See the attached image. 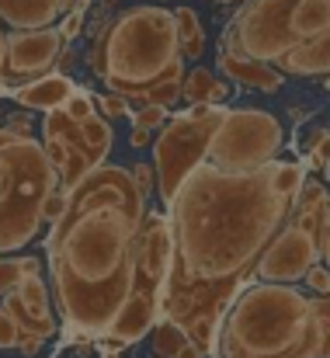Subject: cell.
I'll use <instances>...</instances> for the list:
<instances>
[{
	"mask_svg": "<svg viewBox=\"0 0 330 358\" xmlns=\"http://www.w3.org/2000/svg\"><path fill=\"white\" fill-rule=\"evenodd\" d=\"M282 122L264 108H226L209 139L206 164L220 171H254L268 160H278Z\"/></svg>",
	"mask_w": 330,
	"mask_h": 358,
	"instance_id": "8",
	"label": "cell"
},
{
	"mask_svg": "<svg viewBox=\"0 0 330 358\" xmlns=\"http://www.w3.org/2000/svg\"><path fill=\"white\" fill-rule=\"evenodd\" d=\"M167 115H171V112H167V108H157V105L132 108V112H129V119H132V143H136V146H143V143H146V136L167 122Z\"/></svg>",
	"mask_w": 330,
	"mask_h": 358,
	"instance_id": "21",
	"label": "cell"
},
{
	"mask_svg": "<svg viewBox=\"0 0 330 358\" xmlns=\"http://www.w3.org/2000/svg\"><path fill=\"white\" fill-rule=\"evenodd\" d=\"M3 129H7V132H14V136H28V122L24 119H10Z\"/></svg>",
	"mask_w": 330,
	"mask_h": 358,
	"instance_id": "29",
	"label": "cell"
},
{
	"mask_svg": "<svg viewBox=\"0 0 330 358\" xmlns=\"http://www.w3.org/2000/svg\"><path fill=\"white\" fill-rule=\"evenodd\" d=\"M216 3H222V0H216Z\"/></svg>",
	"mask_w": 330,
	"mask_h": 358,
	"instance_id": "32",
	"label": "cell"
},
{
	"mask_svg": "<svg viewBox=\"0 0 330 358\" xmlns=\"http://www.w3.org/2000/svg\"><path fill=\"white\" fill-rule=\"evenodd\" d=\"M63 35L56 24L49 28H21L3 35V63H0V98L52 73L63 56Z\"/></svg>",
	"mask_w": 330,
	"mask_h": 358,
	"instance_id": "9",
	"label": "cell"
},
{
	"mask_svg": "<svg viewBox=\"0 0 330 358\" xmlns=\"http://www.w3.org/2000/svg\"><path fill=\"white\" fill-rule=\"evenodd\" d=\"M289 223H296L303 234L313 237L317 261L327 264V254H330V206H327V185H324V181L306 178V181L299 185L296 202H292V213H289Z\"/></svg>",
	"mask_w": 330,
	"mask_h": 358,
	"instance_id": "13",
	"label": "cell"
},
{
	"mask_svg": "<svg viewBox=\"0 0 330 358\" xmlns=\"http://www.w3.org/2000/svg\"><path fill=\"white\" fill-rule=\"evenodd\" d=\"M59 188L42 143L0 125V254L24 250L42 230V202Z\"/></svg>",
	"mask_w": 330,
	"mask_h": 358,
	"instance_id": "5",
	"label": "cell"
},
{
	"mask_svg": "<svg viewBox=\"0 0 330 358\" xmlns=\"http://www.w3.org/2000/svg\"><path fill=\"white\" fill-rule=\"evenodd\" d=\"M150 206L129 167L101 164L66 192V209L49 223V275L59 317L105 341L136 282V243Z\"/></svg>",
	"mask_w": 330,
	"mask_h": 358,
	"instance_id": "2",
	"label": "cell"
},
{
	"mask_svg": "<svg viewBox=\"0 0 330 358\" xmlns=\"http://www.w3.org/2000/svg\"><path fill=\"white\" fill-rule=\"evenodd\" d=\"M181 101H188V105H226L229 101V84L220 80L213 70L195 66L192 73L181 77Z\"/></svg>",
	"mask_w": 330,
	"mask_h": 358,
	"instance_id": "18",
	"label": "cell"
},
{
	"mask_svg": "<svg viewBox=\"0 0 330 358\" xmlns=\"http://www.w3.org/2000/svg\"><path fill=\"white\" fill-rule=\"evenodd\" d=\"M129 174H132L136 188L150 199V188H153V167H150V164H136V171H129Z\"/></svg>",
	"mask_w": 330,
	"mask_h": 358,
	"instance_id": "28",
	"label": "cell"
},
{
	"mask_svg": "<svg viewBox=\"0 0 330 358\" xmlns=\"http://www.w3.org/2000/svg\"><path fill=\"white\" fill-rule=\"evenodd\" d=\"M77 0H0V21L14 31L56 24Z\"/></svg>",
	"mask_w": 330,
	"mask_h": 358,
	"instance_id": "16",
	"label": "cell"
},
{
	"mask_svg": "<svg viewBox=\"0 0 330 358\" xmlns=\"http://www.w3.org/2000/svg\"><path fill=\"white\" fill-rule=\"evenodd\" d=\"M174 358H206V355H202V352H199L195 345H185V348H181V352H178Z\"/></svg>",
	"mask_w": 330,
	"mask_h": 358,
	"instance_id": "30",
	"label": "cell"
},
{
	"mask_svg": "<svg viewBox=\"0 0 330 358\" xmlns=\"http://www.w3.org/2000/svg\"><path fill=\"white\" fill-rule=\"evenodd\" d=\"M63 209H66V192H49L45 195V202H42V223H56L59 216H63Z\"/></svg>",
	"mask_w": 330,
	"mask_h": 358,
	"instance_id": "26",
	"label": "cell"
},
{
	"mask_svg": "<svg viewBox=\"0 0 330 358\" xmlns=\"http://www.w3.org/2000/svg\"><path fill=\"white\" fill-rule=\"evenodd\" d=\"M226 105H192L185 112L167 115L160 125V136L153 143V181L160 192V202L171 206L181 181L206 160L209 139L220 125Z\"/></svg>",
	"mask_w": 330,
	"mask_h": 358,
	"instance_id": "7",
	"label": "cell"
},
{
	"mask_svg": "<svg viewBox=\"0 0 330 358\" xmlns=\"http://www.w3.org/2000/svg\"><path fill=\"white\" fill-rule=\"evenodd\" d=\"M213 348L220 358H327L330 299L254 282L226 306Z\"/></svg>",
	"mask_w": 330,
	"mask_h": 358,
	"instance_id": "4",
	"label": "cell"
},
{
	"mask_svg": "<svg viewBox=\"0 0 330 358\" xmlns=\"http://www.w3.org/2000/svg\"><path fill=\"white\" fill-rule=\"evenodd\" d=\"M0 310L14 320L17 327V352L35 358L42 352V345L56 334V317L49 306V289H45V275L42 264L31 268L0 303Z\"/></svg>",
	"mask_w": 330,
	"mask_h": 358,
	"instance_id": "10",
	"label": "cell"
},
{
	"mask_svg": "<svg viewBox=\"0 0 330 358\" xmlns=\"http://www.w3.org/2000/svg\"><path fill=\"white\" fill-rule=\"evenodd\" d=\"M94 108L105 112L101 119H125V115H129V105H125V98H118V94H101V98H94Z\"/></svg>",
	"mask_w": 330,
	"mask_h": 358,
	"instance_id": "25",
	"label": "cell"
},
{
	"mask_svg": "<svg viewBox=\"0 0 330 358\" xmlns=\"http://www.w3.org/2000/svg\"><path fill=\"white\" fill-rule=\"evenodd\" d=\"M38 264H42L38 257H10V254H3V257H0V299H3L31 268H38Z\"/></svg>",
	"mask_w": 330,
	"mask_h": 358,
	"instance_id": "22",
	"label": "cell"
},
{
	"mask_svg": "<svg viewBox=\"0 0 330 358\" xmlns=\"http://www.w3.org/2000/svg\"><path fill=\"white\" fill-rule=\"evenodd\" d=\"M220 70L226 73V80L247 87V91H261V94H275L285 77L271 66V63H257V59H247V56H233L229 49L220 45Z\"/></svg>",
	"mask_w": 330,
	"mask_h": 358,
	"instance_id": "15",
	"label": "cell"
},
{
	"mask_svg": "<svg viewBox=\"0 0 330 358\" xmlns=\"http://www.w3.org/2000/svg\"><path fill=\"white\" fill-rule=\"evenodd\" d=\"M7 348H17V327H14V320L0 310V352H7Z\"/></svg>",
	"mask_w": 330,
	"mask_h": 358,
	"instance_id": "27",
	"label": "cell"
},
{
	"mask_svg": "<svg viewBox=\"0 0 330 358\" xmlns=\"http://www.w3.org/2000/svg\"><path fill=\"white\" fill-rule=\"evenodd\" d=\"M42 136L49 143H59L66 153L80 157L91 171L101 167L111 153V125L101 115H91L87 122H70L59 108L49 112L42 122Z\"/></svg>",
	"mask_w": 330,
	"mask_h": 358,
	"instance_id": "12",
	"label": "cell"
},
{
	"mask_svg": "<svg viewBox=\"0 0 330 358\" xmlns=\"http://www.w3.org/2000/svg\"><path fill=\"white\" fill-rule=\"evenodd\" d=\"M77 91V84L66 77V73H59V70H52V73H45V77H38V80H31V84H24V87H17V91H10L7 98L10 101H17L21 108H28V112H56V108H63L66 105V98Z\"/></svg>",
	"mask_w": 330,
	"mask_h": 358,
	"instance_id": "14",
	"label": "cell"
},
{
	"mask_svg": "<svg viewBox=\"0 0 330 358\" xmlns=\"http://www.w3.org/2000/svg\"><path fill=\"white\" fill-rule=\"evenodd\" d=\"M174 31H178V49L181 59H202L206 52V28L192 7H174Z\"/></svg>",
	"mask_w": 330,
	"mask_h": 358,
	"instance_id": "19",
	"label": "cell"
},
{
	"mask_svg": "<svg viewBox=\"0 0 330 358\" xmlns=\"http://www.w3.org/2000/svg\"><path fill=\"white\" fill-rule=\"evenodd\" d=\"M320 35H330V0H243L222 28L220 45L233 56L275 63Z\"/></svg>",
	"mask_w": 330,
	"mask_h": 358,
	"instance_id": "6",
	"label": "cell"
},
{
	"mask_svg": "<svg viewBox=\"0 0 330 358\" xmlns=\"http://www.w3.org/2000/svg\"><path fill=\"white\" fill-rule=\"evenodd\" d=\"M303 181L306 167L296 160H268L254 171H220L202 160L167 206L171 264L160 317L178 324L206 358L226 306L289 223Z\"/></svg>",
	"mask_w": 330,
	"mask_h": 358,
	"instance_id": "1",
	"label": "cell"
},
{
	"mask_svg": "<svg viewBox=\"0 0 330 358\" xmlns=\"http://www.w3.org/2000/svg\"><path fill=\"white\" fill-rule=\"evenodd\" d=\"M185 345H192V341H188V334H185L178 324H171V320L160 317V320L150 327V352H153V355L174 358Z\"/></svg>",
	"mask_w": 330,
	"mask_h": 358,
	"instance_id": "20",
	"label": "cell"
},
{
	"mask_svg": "<svg viewBox=\"0 0 330 358\" xmlns=\"http://www.w3.org/2000/svg\"><path fill=\"white\" fill-rule=\"evenodd\" d=\"M153 358H160V355H153Z\"/></svg>",
	"mask_w": 330,
	"mask_h": 358,
	"instance_id": "33",
	"label": "cell"
},
{
	"mask_svg": "<svg viewBox=\"0 0 330 358\" xmlns=\"http://www.w3.org/2000/svg\"><path fill=\"white\" fill-rule=\"evenodd\" d=\"M303 282L310 285V296H327L330 292V271H327V264H313L306 275H303Z\"/></svg>",
	"mask_w": 330,
	"mask_h": 358,
	"instance_id": "24",
	"label": "cell"
},
{
	"mask_svg": "<svg viewBox=\"0 0 330 358\" xmlns=\"http://www.w3.org/2000/svg\"><path fill=\"white\" fill-rule=\"evenodd\" d=\"M59 112H63V115H66L70 122H87L91 115H98V108H94V94L77 87V91L66 98V105H63Z\"/></svg>",
	"mask_w": 330,
	"mask_h": 358,
	"instance_id": "23",
	"label": "cell"
},
{
	"mask_svg": "<svg viewBox=\"0 0 330 358\" xmlns=\"http://www.w3.org/2000/svg\"><path fill=\"white\" fill-rule=\"evenodd\" d=\"M3 35H7V31L0 28V63H3Z\"/></svg>",
	"mask_w": 330,
	"mask_h": 358,
	"instance_id": "31",
	"label": "cell"
},
{
	"mask_svg": "<svg viewBox=\"0 0 330 358\" xmlns=\"http://www.w3.org/2000/svg\"><path fill=\"white\" fill-rule=\"evenodd\" d=\"M282 77H327L330 70V35L310 38L271 63Z\"/></svg>",
	"mask_w": 330,
	"mask_h": 358,
	"instance_id": "17",
	"label": "cell"
},
{
	"mask_svg": "<svg viewBox=\"0 0 330 358\" xmlns=\"http://www.w3.org/2000/svg\"><path fill=\"white\" fill-rule=\"evenodd\" d=\"M91 73L125 98L129 112L143 105L174 108L181 101L185 59L178 49L174 14L167 7H129L115 14L91 45Z\"/></svg>",
	"mask_w": 330,
	"mask_h": 358,
	"instance_id": "3",
	"label": "cell"
},
{
	"mask_svg": "<svg viewBox=\"0 0 330 358\" xmlns=\"http://www.w3.org/2000/svg\"><path fill=\"white\" fill-rule=\"evenodd\" d=\"M317 264V247L313 237L303 234L296 223H285L275 240L264 247V254L257 257L250 278L254 282H268V285H296L303 282V275Z\"/></svg>",
	"mask_w": 330,
	"mask_h": 358,
	"instance_id": "11",
	"label": "cell"
}]
</instances>
